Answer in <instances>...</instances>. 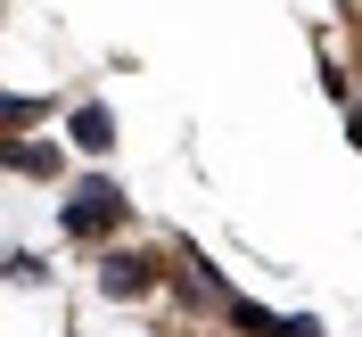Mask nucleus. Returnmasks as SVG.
<instances>
[{"instance_id": "nucleus-1", "label": "nucleus", "mask_w": 362, "mask_h": 337, "mask_svg": "<svg viewBox=\"0 0 362 337\" xmlns=\"http://www.w3.org/2000/svg\"><path fill=\"white\" fill-rule=\"evenodd\" d=\"M115 223H124V189H115V181H99V173H90L83 189H74V198H66V239H107Z\"/></svg>"}, {"instance_id": "nucleus-2", "label": "nucleus", "mask_w": 362, "mask_h": 337, "mask_svg": "<svg viewBox=\"0 0 362 337\" xmlns=\"http://www.w3.org/2000/svg\"><path fill=\"white\" fill-rule=\"evenodd\" d=\"M66 132L83 140V148H107V140H115V115H107V107H74V115H66Z\"/></svg>"}, {"instance_id": "nucleus-3", "label": "nucleus", "mask_w": 362, "mask_h": 337, "mask_svg": "<svg viewBox=\"0 0 362 337\" xmlns=\"http://www.w3.org/2000/svg\"><path fill=\"white\" fill-rule=\"evenodd\" d=\"M99 280H107L115 296H124V288H148V264H140V255H107V271H99Z\"/></svg>"}, {"instance_id": "nucleus-4", "label": "nucleus", "mask_w": 362, "mask_h": 337, "mask_svg": "<svg viewBox=\"0 0 362 337\" xmlns=\"http://www.w3.org/2000/svg\"><path fill=\"white\" fill-rule=\"evenodd\" d=\"M230 321H239L247 337H280V321H288V313H264V305H230Z\"/></svg>"}, {"instance_id": "nucleus-5", "label": "nucleus", "mask_w": 362, "mask_h": 337, "mask_svg": "<svg viewBox=\"0 0 362 337\" xmlns=\"http://www.w3.org/2000/svg\"><path fill=\"white\" fill-rule=\"evenodd\" d=\"M8 165H25V173H58V157L33 148V140H8Z\"/></svg>"}, {"instance_id": "nucleus-6", "label": "nucleus", "mask_w": 362, "mask_h": 337, "mask_svg": "<svg viewBox=\"0 0 362 337\" xmlns=\"http://www.w3.org/2000/svg\"><path fill=\"white\" fill-rule=\"evenodd\" d=\"M280 337H313V313H288V321H280Z\"/></svg>"}, {"instance_id": "nucleus-7", "label": "nucleus", "mask_w": 362, "mask_h": 337, "mask_svg": "<svg viewBox=\"0 0 362 337\" xmlns=\"http://www.w3.org/2000/svg\"><path fill=\"white\" fill-rule=\"evenodd\" d=\"M346 140H354V148H362V107H354V115H346Z\"/></svg>"}]
</instances>
